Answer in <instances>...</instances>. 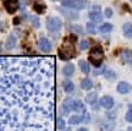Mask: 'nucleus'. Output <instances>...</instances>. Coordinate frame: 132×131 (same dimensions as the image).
<instances>
[{
  "label": "nucleus",
  "mask_w": 132,
  "mask_h": 131,
  "mask_svg": "<svg viewBox=\"0 0 132 131\" xmlns=\"http://www.w3.org/2000/svg\"><path fill=\"white\" fill-rule=\"evenodd\" d=\"M75 42H76L75 36L67 37L65 39L64 44H62L61 48H60V49H59V52H57L61 60H69V59H72V58L76 55L75 47H73V43Z\"/></svg>",
  "instance_id": "1"
},
{
  "label": "nucleus",
  "mask_w": 132,
  "mask_h": 131,
  "mask_svg": "<svg viewBox=\"0 0 132 131\" xmlns=\"http://www.w3.org/2000/svg\"><path fill=\"white\" fill-rule=\"evenodd\" d=\"M103 58H104V53H103V49L100 47H94L92 48V50L89 53V61L93 64L94 66H100L102 65V61H103Z\"/></svg>",
  "instance_id": "2"
},
{
  "label": "nucleus",
  "mask_w": 132,
  "mask_h": 131,
  "mask_svg": "<svg viewBox=\"0 0 132 131\" xmlns=\"http://www.w3.org/2000/svg\"><path fill=\"white\" fill-rule=\"evenodd\" d=\"M61 27H62V22L60 19H57V17H50V19H48L47 28L49 32L56 33L61 29Z\"/></svg>",
  "instance_id": "3"
},
{
  "label": "nucleus",
  "mask_w": 132,
  "mask_h": 131,
  "mask_svg": "<svg viewBox=\"0 0 132 131\" xmlns=\"http://www.w3.org/2000/svg\"><path fill=\"white\" fill-rule=\"evenodd\" d=\"M61 3L66 7L75 10H82L87 6V1L86 0H64Z\"/></svg>",
  "instance_id": "4"
},
{
  "label": "nucleus",
  "mask_w": 132,
  "mask_h": 131,
  "mask_svg": "<svg viewBox=\"0 0 132 131\" xmlns=\"http://www.w3.org/2000/svg\"><path fill=\"white\" fill-rule=\"evenodd\" d=\"M20 1L19 0H6L4 3V7L6 9V11L9 14H15L17 9H19Z\"/></svg>",
  "instance_id": "5"
},
{
  "label": "nucleus",
  "mask_w": 132,
  "mask_h": 131,
  "mask_svg": "<svg viewBox=\"0 0 132 131\" xmlns=\"http://www.w3.org/2000/svg\"><path fill=\"white\" fill-rule=\"evenodd\" d=\"M38 47L43 53H49L52 50V43L48 41V38L42 37L39 38V41H38Z\"/></svg>",
  "instance_id": "6"
},
{
  "label": "nucleus",
  "mask_w": 132,
  "mask_h": 131,
  "mask_svg": "<svg viewBox=\"0 0 132 131\" xmlns=\"http://www.w3.org/2000/svg\"><path fill=\"white\" fill-rule=\"evenodd\" d=\"M100 105L105 109H111L114 107V99L110 96H104L100 99Z\"/></svg>",
  "instance_id": "7"
},
{
  "label": "nucleus",
  "mask_w": 132,
  "mask_h": 131,
  "mask_svg": "<svg viewBox=\"0 0 132 131\" xmlns=\"http://www.w3.org/2000/svg\"><path fill=\"white\" fill-rule=\"evenodd\" d=\"M131 91V84L127 82H120L118 84V92L121 94H126Z\"/></svg>",
  "instance_id": "8"
},
{
  "label": "nucleus",
  "mask_w": 132,
  "mask_h": 131,
  "mask_svg": "<svg viewBox=\"0 0 132 131\" xmlns=\"http://www.w3.org/2000/svg\"><path fill=\"white\" fill-rule=\"evenodd\" d=\"M120 56H121V60H122L123 63L132 65V52H130V50H122V53H121Z\"/></svg>",
  "instance_id": "9"
},
{
  "label": "nucleus",
  "mask_w": 132,
  "mask_h": 131,
  "mask_svg": "<svg viewBox=\"0 0 132 131\" xmlns=\"http://www.w3.org/2000/svg\"><path fill=\"white\" fill-rule=\"evenodd\" d=\"M122 33L126 38H132V24L126 22L122 26Z\"/></svg>",
  "instance_id": "10"
},
{
  "label": "nucleus",
  "mask_w": 132,
  "mask_h": 131,
  "mask_svg": "<svg viewBox=\"0 0 132 131\" xmlns=\"http://www.w3.org/2000/svg\"><path fill=\"white\" fill-rule=\"evenodd\" d=\"M114 127H115V122L111 120H106V121H103L100 124V129L103 131H111Z\"/></svg>",
  "instance_id": "11"
},
{
  "label": "nucleus",
  "mask_w": 132,
  "mask_h": 131,
  "mask_svg": "<svg viewBox=\"0 0 132 131\" xmlns=\"http://www.w3.org/2000/svg\"><path fill=\"white\" fill-rule=\"evenodd\" d=\"M73 102H75V101H73L72 98H66L65 99L62 108H64V110H65L66 114L70 112V110H73Z\"/></svg>",
  "instance_id": "12"
},
{
  "label": "nucleus",
  "mask_w": 132,
  "mask_h": 131,
  "mask_svg": "<svg viewBox=\"0 0 132 131\" xmlns=\"http://www.w3.org/2000/svg\"><path fill=\"white\" fill-rule=\"evenodd\" d=\"M73 72H75V66L72 65V64H67L62 67V74L67 77H70V76L73 75Z\"/></svg>",
  "instance_id": "13"
},
{
  "label": "nucleus",
  "mask_w": 132,
  "mask_h": 131,
  "mask_svg": "<svg viewBox=\"0 0 132 131\" xmlns=\"http://www.w3.org/2000/svg\"><path fill=\"white\" fill-rule=\"evenodd\" d=\"M62 87H64V91H65V92L71 93V92L75 89V84H73V82L70 81V80H65V81L62 82Z\"/></svg>",
  "instance_id": "14"
},
{
  "label": "nucleus",
  "mask_w": 132,
  "mask_h": 131,
  "mask_svg": "<svg viewBox=\"0 0 132 131\" xmlns=\"http://www.w3.org/2000/svg\"><path fill=\"white\" fill-rule=\"evenodd\" d=\"M60 11H61V14L65 16L66 19H69V20H76L78 17V14H77V12H73V11H66L65 9H61Z\"/></svg>",
  "instance_id": "15"
},
{
  "label": "nucleus",
  "mask_w": 132,
  "mask_h": 131,
  "mask_svg": "<svg viewBox=\"0 0 132 131\" xmlns=\"http://www.w3.org/2000/svg\"><path fill=\"white\" fill-rule=\"evenodd\" d=\"M73 110L78 113H85L86 112V107L85 104L82 103L81 101H75L73 102Z\"/></svg>",
  "instance_id": "16"
},
{
  "label": "nucleus",
  "mask_w": 132,
  "mask_h": 131,
  "mask_svg": "<svg viewBox=\"0 0 132 131\" xmlns=\"http://www.w3.org/2000/svg\"><path fill=\"white\" fill-rule=\"evenodd\" d=\"M85 120V118L82 117V115H73V117H71L69 119V124L70 125H76V124H80Z\"/></svg>",
  "instance_id": "17"
},
{
  "label": "nucleus",
  "mask_w": 132,
  "mask_h": 131,
  "mask_svg": "<svg viewBox=\"0 0 132 131\" xmlns=\"http://www.w3.org/2000/svg\"><path fill=\"white\" fill-rule=\"evenodd\" d=\"M89 19L92 20V22H100L102 21V14L100 12H95V11H90L89 12Z\"/></svg>",
  "instance_id": "18"
},
{
  "label": "nucleus",
  "mask_w": 132,
  "mask_h": 131,
  "mask_svg": "<svg viewBox=\"0 0 132 131\" xmlns=\"http://www.w3.org/2000/svg\"><path fill=\"white\" fill-rule=\"evenodd\" d=\"M81 87H82V89L88 91V89H90L93 87V83H92V81L89 79H83L81 81Z\"/></svg>",
  "instance_id": "19"
},
{
  "label": "nucleus",
  "mask_w": 132,
  "mask_h": 131,
  "mask_svg": "<svg viewBox=\"0 0 132 131\" xmlns=\"http://www.w3.org/2000/svg\"><path fill=\"white\" fill-rule=\"evenodd\" d=\"M15 45H16V37H15L14 34H11V36L7 38V41H6V48L10 50V49L15 48Z\"/></svg>",
  "instance_id": "20"
},
{
  "label": "nucleus",
  "mask_w": 132,
  "mask_h": 131,
  "mask_svg": "<svg viewBox=\"0 0 132 131\" xmlns=\"http://www.w3.org/2000/svg\"><path fill=\"white\" fill-rule=\"evenodd\" d=\"M78 65H80L81 71H82L83 74H88V72L90 71L89 65H88V63H87V61H85V60H80V61H78Z\"/></svg>",
  "instance_id": "21"
},
{
  "label": "nucleus",
  "mask_w": 132,
  "mask_h": 131,
  "mask_svg": "<svg viewBox=\"0 0 132 131\" xmlns=\"http://www.w3.org/2000/svg\"><path fill=\"white\" fill-rule=\"evenodd\" d=\"M111 29H113V25L111 24H103L99 27V31L102 33H109Z\"/></svg>",
  "instance_id": "22"
},
{
  "label": "nucleus",
  "mask_w": 132,
  "mask_h": 131,
  "mask_svg": "<svg viewBox=\"0 0 132 131\" xmlns=\"http://www.w3.org/2000/svg\"><path fill=\"white\" fill-rule=\"evenodd\" d=\"M33 7L36 10V12H38V14H44V12H45V5L44 4L36 3V4L33 5Z\"/></svg>",
  "instance_id": "23"
},
{
  "label": "nucleus",
  "mask_w": 132,
  "mask_h": 131,
  "mask_svg": "<svg viewBox=\"0 0 132 131\" xmlns=\"http://www.w3.org/2000/svg\"><path fill=\"white\" fill-rule=\"evenodd\" d=\"M87 32L92 33V34H95V33H97V27L94 26V22H88V24H87Z\"/></svg>",
  "instance_id": "24"
},
{
  "label": "nucleus",
  "mask_w": 132,
  "mask_h": 131,
  "mask_svg": "<svg viewBox=\"0 0 132 131\" xmlns=\"http://www.w3.org/2000/svg\"><path fill=\"white\" fill-rule=\"evenodd\" d=\"M65 120L62 119V118H57L56 119V127L59 130H64L65 129Z\"/></svg>",
  "instance_id": "25"
},
{
  "label": "nucleus",
  "mask_w": 132,
  "mask_h": 131,
  "mask_svg": "<svg viewBox=\"0 0 132 131\" xmlns=\"http://www.w3.org/2000/svg\"><path fill=\"white\" fill-rule=\"evenodd\" d=\"M87 102L88 103H90V104H93L95 102V99H97V93L95 92H93V93H89L88 96H87Z\"/></svg>",
  "instance_id": "26"
},
{
  "label": "nucleus",
  "mask_w": 132,
  "mask_h": 131,
  "mask_svg": "<svg viewBox=\"0 0 132 131\" xmlns=\"http://www.w3.org/2000/svg\"><path fill=\"white\" fill-rule=\"evenodd\" d=\"M31 22H32L33 27L34 28H39L40 24H39V19H38L37 16H31Z\"/></svg>",
  "instance_id": "27"
},
{
  "label": "nucleus",
  "mask_w": 132,
  "mask_h": 131,
  "mask_svg": "<svg viewBox=\"0 0 132 131\" xmlns=\"http://www.w3.org/2000/svg\"><path fill=\"white\" fill-rule=\"evenodd\" d=\"M80 48H81V50L88 49V48H89V42H88V41H82V42L80 43Z\"/></svg>",
  "instance_id": "28"
},
{
  "label": "nucleus",
  "mask_w": 132,
  "mask_h": 131,
  "mask_svg": "<svg viewBox=\"0 0 132 131\" xmlns=\"http://www.w3.org/2000/svg\"><path fill=\"white\" fill-rule=\"evenodd\" d=\"M105 76H106V79L108 80H114L115 79V74H114L113 71H110V70H108L106 72H105Z\"/></svg>",
  "instance_id": "29"
},
{
  "label": "nucleus",
  "mask_w": 132,
  "mask_h": 131,
  "mask_svg": "<svg viewBox=\"0 0 132 131\" xmlns=\"http://www.w3.org/2000/svg\"><path fill=\"white\" fill-rule=\"evenodd\" d=\"M126 120H127L128 122H132V110L130 109L127 112V114H126Z\"/></svg>",
  "instance_id": "30"
},
{
  "label": "nucleus",
  "mask_w": 132,
  "mask_h": 131,
  "mask_svg": "<svg viewBox=\"0 0 132 131\" xmlns=\"http://www.w3.org/2000/svg\"><path fill=\"white\" fill-rule=\"evenodd\" d=\"M105 16H106V17H108V19H110V17H111V16H113V10L111 9H105Z\"/></svg>",
  "instance_id": "31"
},
{
  "label": "nucleus",
  "mask_w": 132,
  "mask_h": 131,
  "mask_svg": "<svg viewBox=\"0 0 132 131\" xmlns=\"http://www.w3.org/2000/svg\"><path fill=\"white\" fill-rule=\"evenodd\" d=\"M92 11H95V12H100V7L99 6H93V10Z\"/></svg>",
  "instance_id": "32"
},
{
  "label": "nucleus",
  "mask_w": 132,
  "mask_h": 131,
  "mask_svg": "<svg viewBox=\"0 0 132 131\" xmlns=\"http://www.w3.org/2000/svg\"><path fill=\"white\" fill-rule=\"evenodd\" d=\"M77 131H89V130H87L86 127H81V129H78Z\"/></svg>",
  "instance_id": "33"
},
{
  "label": "nucleus",
  "mask_w": 132,
  "mask_h": 131,
  "mask_svg": "<svg viewBox=\"0 0 132 131\" xmlns=\"http://www.w3.org/2000/svg\"><path fill=\"white\" fill-rule=\"evenodd\" d=\"M0 52H1V45H0Z\"/></svg>",
  "instance_id": "34"
},
{
  "label": "nucleus",
  "mask_w": 132,
  "mask_h": 131,
  "mask_svg": "<svg viewBox=\"0 0 132 131\" xmlns=\"http://www.w3.org/2000/svg\"><path fill=\"white\" fill-rule=\"evenodd\" d=\"M61 1H64V0H61Z\"/></svg>",
  "instance_id": "35"
},
{
  "label": "nucleus",
  "mask_w": 132,
  "mask_h": 131,
  "mask_svg": "<svg viewBox=\"0 0 132 131\" xmlns=\"http://www.w3.org/2000/svg\"><path fill=\"white\" fill-rule=\"evenodd\" d=\"M131 3H132V0H131Z\"/></svg>",
  "instance_id": "36"
},
{
  "label": "nucleus",
  "mask_w": 132,
  "mask_h": 131,
  "mask_svg": "<svg viewBox=\"0 0 132 131\" xmlns=\"http://www.w3.org/2000/svg\"><path fill=\"white\" fill-rule=\"evenodd\" d=\"M53 1H54V0H53Z\"/></svg>",
  "instance_id": "37"
}]
</instances>
